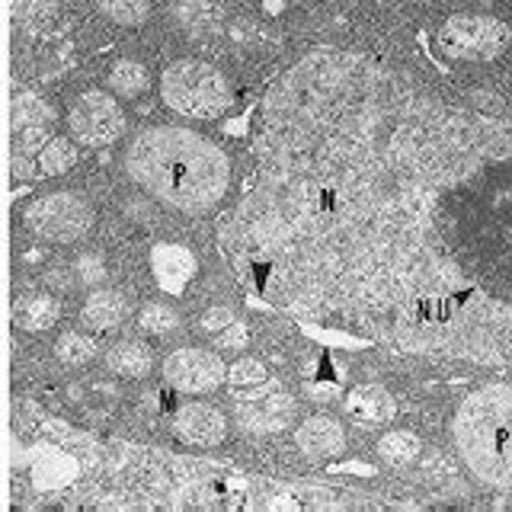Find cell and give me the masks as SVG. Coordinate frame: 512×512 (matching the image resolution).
I'll return each instance as SVG.
<instances>
[{"mask_svg": "<svg viewBox=\"0 0 512 512\" xmlns=\"http://www.w3.org/2000/svg\"><path fill=\"white\" fill-rule=\"evenodd\" d=\"M231 384L234 388H260L266 384V365L260 359H240L231 368Z\"/></svg>", "mask_w": 512, "mask_h": 512, "instance_id": "cell-25", "label": "cell"}, {"mask_svg": "<svg viewBox=\"0 0 512 512\" xmlns=\"http://www.w3.org/2000/svg\"><path fill=\"white\" fill-rule=\"evenodd\" d=\"M234 324V317L228 308H208L205 317H202V330L208 333H221V330H228Z\"/></svg>", "mask_w": 512, "mask_h": 512, "instance_id": "cell-29", "label": "cell"}, {"mask_svg": "<svg viewBox=\"0 0 512 512\" xmlns=\"http://www.w3.org/2000/svg\"><path fill=\"white\" fill-rule=\"evenodd\" d=\"M68 125H71V132L84 144L100 148V144H109V141H116L122 135L125 116H122V109H119L116 100H112V96L93 90V93H84L71 106Z\"/></svg>", "mask_w": 512, "mask_h": 512, "instance_id": "cell-7", "label": "cell"}, {"mask_svg": "<svg viewBox=\"0 0 512 512\" xmlns=\"http://www.w3.org/2000/svg\"><path fill=\"white\" fill-rule=\"evenodd\" d=\"M176 20H180L183 26H212L218 20V10L202 4V0H183V4H176Z\"/></svg>", "mask_w": 512, "mask_h": 512, "instance_id": "cell-24", "label": "cell"}, {"mask_svg": "<svg viewBox=\"0 0 512 512\" xmlns=\"http://www.w3.org/2000/svg\"><path fill=\"white\" fill-rule=\"evenodd\" d=\"M39 164H42V170L45 173H52V176H58V173H68L74 164H77V148L68 141V138H52L42 148V154H39Z\"/></svg>", "mask_w": 512, "mask_h": 512, "instance_id": "cell-21", "label": "cell"}, {"mask_svg": "<svg viewBox=\"0 0 512 512\" xmlns=\"http://www.w3.org/2000/svg\"><path fill=\"white\" fill-rule=\"evenodd\" d=\"M298 448L308 458H333L346 448L343 426L330 420V416H311L308 423L298 429Z\"/></svg>", "mask_w": 512, "mask_h": 512, "instance_id": "cell-14", "label": "cell"}, {"mask_svg": "<svg viewBox=\"0 0 512 512\" xmlns=\"http://www.w3.org/2000/svg\"><path fill=\"white\" fill-rule=\"evenodd\" d=\"M148 71L141 68V64H135V61H119L116 68L109 71V87L116 90V93H122V96H138V93H144L148 90Z\"/></svg>", "mask_w": 512, "mask_h": 512, "instance_id": "cell-19", "label": "cell"}, {"mask_svg": "<svg viewBox=\"0 0 512 512\" xmlns=\"http://www.w3.org/2000/svg\"><path fill=\"white\" fill-rule=\"evenodd\" d=\"M176 324L180 320H176L173 308H167V304H148V308H141V327L148 333H167Z\"/></svg>", "mask_w": 512, "mask_h": 512, "instance_id": "cell-26", "label": "cell"}, {"mask_svg": "<svg viewBox=\"0 0 512 512\" xmlns=\"http://www.w3.org/2000/svg\"><path fill=\"white\" fill-rule=\"evenodd\" d=\"M52 109H48L39 96L32 93H20L13 100L10 109V138H13V154L23 157L39 151L45 138H48V128H52Z\"/></svg>", "mask_w": 512, "mask_h": 512, "instance_id": "cell-10", "label": "cell"}, {"mask_svg": "<svg viewBox=\"0 0 512 512\" xmlns=\"http://www.w3.org/2000/svg\"><path fill=\"white\" fill-rule=\"evenodd\" d=\"M55 349H58V359L71 362V365H84L87 359H93V352H96V346L80 333H64Z\"/></svg>", "mask_w": 512, "mask_h": 512, "instance_id": "cell-23", "label": "cell"}, {"mask_svg": "<svg viewBox=\"0 0 512 512\" xmlns=\"http://www.w3.org/2000/svg\"><path fill=\"white\" fill-rule=\"evenodd\" d=\"M215 343H218L221 349H240V346L247 343V327H244V324H231L228 330L215 333Z\"/></svg>", "mask_w": 512, "mask_h": 512, "instance_id": "cell-30", "label": "cell"}, {"mask_svg": "<svg viewBox=\"0 0 512 512\" xmlns=\"http://www.w3.org/2000/svg\"><path fill=\"white\" fill-rule=\"evenodd\" d=\"M106 365L122 378H141L151 372V349L144 343H119L116 349H109Z\"/></svg>", "mask_w": 512, "mask_h": 512, "instance_id": "cell-16", "label": "cell"}, {"mask_svg": "<svg viewBox=\"0 0 512 512\" xmlns=\"http://www.w3.org/2000/svg\"><path fill=\"white\" fill-rule=\"evenodd\" d=\"M125 311H128L125 298L119 292H106V288H103V292L90 295L87 308H84V320L96 330H109V327L122 324Z\"/></svg>", "mask_w": 512, "mask_h": 512, "instance_id": "cell-17", "label": "cell"}, {"mask_svg": "<svg viewBox=\"0 0 512 512\" xmlns=\"http://www.w3.org/2000/svg\"><path fill=\"white\" fill-rule=\"evenodd\" d=\"M224 429H228V423L215 407L189 404L176 413V436L189 445H215L224 439Z\"/></svg>", "mask_w": 512, "mask_h": 512, "instance_id": "cell-13", "label": "cell"}, {"mask_svg": "<svg viewBox=\"0 0 512 512\" xmlns=\"http://www.w3.org/2000/svg\"><path fill=\"white\" fill-rule=\"evenodd\" d=\"M164 375L173 384L176 391H186V394H205V391H215L218 384L224 381V365L221 359H215L212 352H202V349H180L173 352L164 365Z\"/></svg>", "mask_w": 512, "mask_h": 512, "instance_id": "cell-9", "label": "cell"}, {"mask_svg": "<svg viewBox=\"0 0 512 512\" xmlns=\"http://www.w3.org/2000/svg\"><path fill=\"white\" fill-rule=\"evenodd\" d=\"M80 464L74 455L61 452L58 445H39L29 455V477L36 490H61L77 480Z\"/></svg>", "mask_w": 512, "mask_h": 512, "instance_id": "cell-11", "label": "cell"}, {"mask_svg": "<svg viewBox=\"0 0 512 512\" xmlns=\"http://www.w3.org/2000/svg\"><path fill=\"white\" fill-rule=\"evenodd\" d=\"M151 269L157 285L170 295H180L186 282L196 276V256L180 244H160L151 253Z\"/></svg>", "mask_w": 512, "mask_h": 512, "instance_id": "cell-12", "label": "cell"}, {"mask_svg": "<svg viewBox=\"0 0 512 512\" xmlns=\"http://www.w3.org/2000/svg\"><path fill=\"white\" fill-rule=\"evenodd\" d=\"M77 276H80V282L96 285V282H103V279H106V266H103L100 256L84 253V256L77 260Z\"/></svg>", "mask_w": 512, "mask_h": 512, "instance_id": "cell-27", "label": "cell"}, {"mask_svg": "<svg viewBox=\"0 0 512 512\" xmlns=\"http://www.w3.org/2000/svg\"><path fill=\"white\" fill-rule=\"evenodd\" d=\"M13 317L23 330H48L58 320V304L52 298H29L16 308Z\"/></svg>", "mask_w": 512, "mask_h": 512, "instance_id": "cell-18", "label": "cell"}, {"mask_svg": "<svg viewBox=\"0 0 512 512\" xmlns=\"http://www.w3.org/2000/svg\"><path fill=\"white\" fill-rule=\"evenodd\" d=\"M346 410L356 416V420H362L368 426H378V423L394 420L397 407H394V397L384 388H375V384H359V388L349 394Z\"/></svg>", "mask_w": 512, "mask_h": 512, "instance_id": "cell-15", "label": "cell"}, {"mask_svg": "<svg viewBox=\"0 0 512 512\" xmlns=\"http://www.w3.org/2000/svg\"><path fill=\"white\" fill-rule=\"evenodd\" d=\"M455 439L471 471L493 487L512 490V391L484 388L458 410Z\"/></svg>", "mask_w": 512, "mask_h": 512, "instance_id": "cell-3", "label": "cell"}, {"mask_svg": "<svg viewBox=\"0 0 512 512\" xmlns=\"http://www.w3.org/2000/svg\"><path fill=\"white\" fill-rule=\"evenodd\" d=\"M234 400L240 426L247 432H256V436H269V432L285 429L295 416L292 397L269 391L266 384H260V388H234Z\"/></svg>", "mask_w": 512, "mask_h": 512, "instance_id": "cell-8", "label": "cell"}, {"mask_svg": "<svg viewBox=\"0 0 512 512\" xmlns=\"http://www.w3.org/2000/svg\"><path fill=\"white\" fill-rule=\"evenodd\" d=\"M26 224L45 240L71 244L90 231L93 212L84 199L71 196V192H55V196H45L26 208Z\"/></svg>", "mask_w": 512, "mask_h": 512, "instance_id": "cell-6", "label": "cell"}, {"mask_svg": "<svg viewBox=\"0 0 512 512\" xmlns=\"http://www.w3.org/2000/svg\"><path fill=\"white\" fill-rule=\"evenodd\" d=\"M52 10V0H13V16L16 20H36Z\"/></svg>", "mask_w": 512, "mask_h": 512, "instance_id": "cell-28", "label": "cell"}, {"mask_svg": "<svg viewBox=\"0 0 512 512\" xmlns=\"http://www.w3.org/2000/svg\"><path fill=\"white\" fill-rule=\"evenodd\" d=\"M378 455L388 461V464H410L416 455H420V439L413 432H388L381 442H378Z\"/></svg>", "mask_w": 512, "mask_h": 512, "instance_id": "cell-20", "label": "cell"}, {"mask_svg": "<svg viewBox=\"0 0 512 512\" xmlns=\"http://www.w3.org/2000/svg\"><path fill=\"white\" fill-rule=\"evenodd\" d=\"M100 7L106 16H112L122 26H135L148 16V0H100Z\"/></svg>", "mask_w": 512, "mask_h": 512, "instance_id": "cell-22", "label": "cell"}, {"mask_svg": "<svg viewBox=\"0 0 512 512\" xmlns=\"http://www.w3.org/2000/svg\"><path fill=\"white\" fill-rule=\"evenodd\" d=\"M436 42L448 58L461 61H487L512 45V32L506 23L490 16H455L439 32Z\"/></svg>", "mask_w": 512, "mask_h": 512, "instance_id": "cell-5", "label": "cell"}, {"mask_svg": "<svg viewBox=\"0 0 512 512\" xmlns=\"http://www.w3.org/2000/svg\"><path fill=\"white\" fill-rule=\"evenodd\" d=\"M125 167L141 189L180 212H205L231 183V160L224 151L186 128L144 132L128 151Z\"/></svg>", "mask_w": 512, "mask_h": 512, "instance_id": "cell-2", "label": "cell"}, {"mask_svg": "<svg viewBox=\"0 0 512 512\" xmlns=\"http://www.w3.org/2000/svg\"><path fill=\"white\" fill-rule=\"evenodd\" d=\"M164 100L170 109L189 119H215L231 106V90L212 64L205 61H176L164 74Z\"/></svg>", "mask_w": 512, "mask_h": 512, "instance_id": "cell-4", "label": "cell"}, {"mask_svg": "<svg viewBox=\"0 0 512 512\" xmlns=\"http://www.w3.org/2000/svg\"><path fill=\"white\" fill-rule=\"evenodd\" d=\"M224 250L295 317L512 368V148L474 144L461 119L413 116L375 148L288 96Z\"/></svg>", "mask_w": 512, "mask_h": 512, "instance_id": "cell-1", "label": "cell"}]
</instances>
